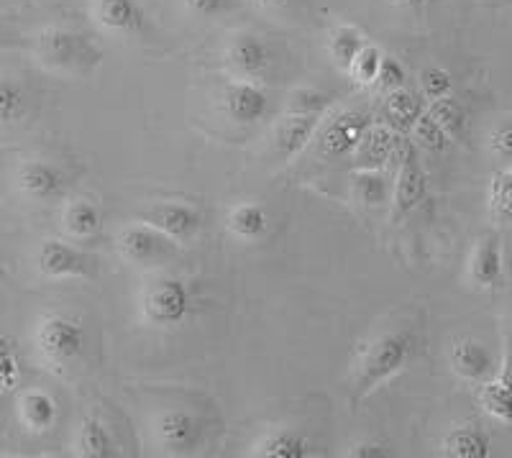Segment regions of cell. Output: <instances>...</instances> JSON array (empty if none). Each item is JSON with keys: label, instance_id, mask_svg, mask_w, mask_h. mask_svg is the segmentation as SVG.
<instances>
[{"label": "cell", "instance_id": "cell-4", "mask_svg": "<svg viewBox=\"0 0 512 458\" xmlns=\"http://www.w3.org/2000/svg\"><path fill=\"white\" fill-rule=\"evenodd\" d=\"M34 54L39 64L54 72H77L98 62V52L90 41L67 26H49L34 39Z\"/></svg>", "mask_w": 512, "mask_h": 458}, {"label": "cell", "instance_id": "cell-34", "mask_svg": "<svg viewBox=\"0 0 512 458\" xmlns=\"http://www.w3.org/2000/svg\"><path fill=\"white\" fill-rule=\"evenodd\" d=\"M420 93L423 98L431 103V100L446 98V95L454 93V80L443 67H425L420 72Z\"/></svg>", "mask_w": 512, "mask_h": 458}, {"label": "cell", "instance_id": "cell-26", "mask_svg": "<svg viewBox=\"0 0 512 458\" xmlns=\"http://www.w3.org/2000/svg\"><path fill=\"white\" fill-rule=\"evenodd\" d=\"M397 139L395 131L390 126H369L364 131L359 141V149L354 151V157L361 159V167L369 169H382V164L392 157V151H395Z\"/></svg>", "mask_w": 512, "mask_h": 458}, {"label": "cell", "instance_id": "cell-1", "mask_svg": "<svg viewBox=\"0 0 512 458\" xmlns=\"http://www.w3.org/2000/svg\"><path fill=\"white\" fill-rule=\"evenodd\" d=\"M415 351H418V338L410 328H387L367 343H361L359 354L351 361V400H364L384 382L397 377L413 361Z\"/></svg>", "mask_w": 512, "mask_h": 458}, {"label": "cell", "instance_id": "cell-30", "mask_svg": "<svg viewBox=\"0 0 512 458\" xmlns=\"http://www.w3.org/2000/svg\"><path fill=\"white\" fill-rule=\"evenodd\" d=\"M29 98L11 77H0V126H13L26 116Z\"/></svg>", "mask_w": 512, "mask_h": 458}, {"label": "cell", "instance_id": "cell-22", "mask_svg": "<svg viewBox=\"0 0 512 458\" xmlns=\"http://www.w3.org/2000/svg\"><path fill=\"white\" fill-rule=\"evenodd\" d=\"M18 418L31 433H49L57 425V402L44 389H26L18 400Z\"/></svg>", "mask_w": 512, "mask_h": 458}, {"label": "cell", "instance_id": "cell-40", "mask_svg": "<svg viewBox=\"0 0 512 458\" xmlns=\"http://www.w3.org/2000/svg\"><path fill=\"white\" fill-rule=\"evenodd\" d=\"M344 456L349 458H387L390 456V446L377 438H361V441H354L349 448H346Z\"/></svg>", "mask_w": 512, "mask_h": 458}, {"label": "cell", "instance_id": "cell-41", "mask_svg": "<svg viewBox=\"0 0 512 458\" xmlns=\"http://www.w3.org/2000/svg\"><path fill=\"white\" fill-rule=\"evenodd\" d=\"M382 3L392 8H402V11H420V8H428L436 0H382Z\"/></svg>", "mask_w": 512, "mask_h": 458}, {"label": "cell", "instance_id": "cell-14", "mask_svg": "<svg viewBox=\"0 0 512 458\" xmlns=\"http://www.w3.org/2000/svg\"><path fill=\"white\" fill-rule=\"evenodd\" d=\"M372 126V116L359 111H346L328 121L326 126L318 128L320 139L318 149L323 157L341 159V157H354V151L359 149V141L364 131Z\"/></svg>", "mask_w": 512, "mask_h": 458}, {"label": "cell", "instance_id": "cell-37", "mask_svg": "<svg viewBox=\"0 0 512 458\" xmlns=\"http://www.w3.org/2000/svg\"><path fill=\"white\" fill-rule=\"evenodd\" d=\"M331 105V95L320 93V90H313V87H303L297 90L290 98V108L287 111L292 113H315V116H323Z\"/></svg>", "mask_w": 512, "mask_h": 458}, {"label": "cell", "instance_id": "cell-35", "mask_svg": "<svg viewBox=\"0 0 512 458\" xmlns=\"http://www.w3.org/2000/svg\"><path fill=\"white\" fill-rule=\"evenodd\" d=\"M21 384V364L13 343L8 338H0V389L13 392Z\"/></svg>", "mask_w": 512, "mask_h": 458}, {"label": "cell", "instance_id": "cell-21", "mask_svg": "<svg viewBox=\"0 0 512 458\" xmlns=\"http://www.w3.org/2000/svg\"><path fill=\"white\" fill-rule=\"evenodd\" d=\"M441 453L451 458H487L492 453V438L479 423L456 425L443 438Z\"/></svg>", "mask_w": 512, "mask_h": 458}, {"label": "cell", "instance_id": "cell-7", "mask_svg": "<svg viewBox=\"0 0 512 458\" xmlns=\"http://www.w3.org/2000/svg\"><path fill=\"white\" fill-rule=\"evenodd\" d=\"M425 195H428V174L420 162V149L413 141H408L402 146L400 169H397V180L392 185V223L408 218L423 203Z\"/></svg>", "mask_w": 512, "mask_h": 458}, {"label": "cell", "instance_id": "cell-27", "mask_svg": "<svg viewBox=\"0 0 512 458\" xmlns=\"http://www.w3.org/2000/svg\"><path fill=\"white\" fill-rule=\"evenodd\" d=\"M364 47H367V36L354 24H336L328 34V57L344 72L349 70V64Z\"/></svg>", "mask_w": 512, "mask_h": 458}, {"label": "cell", "instance_id": "cell-31", "mask_svg": "<svg viewBox=\"0 0 512 458\" xmlns=\"http://www.w3.org/2000/svg\"><path fill=\"white\" fill-rule=\"evenodd\" d=\"M410 134H413V144L418 146V149L431 151V154H441V151H446L448 144H451L446 131H443V128L425 111L420 113L418 121L413 123Z\"/></svg>", "mask_w": 512, "mask_h": 458}, {"label": "cell", "instance_id": "cell-24", "mask_svg": "<svg viewBox=\"0 0 512 458\" xmlns=\"http://www.w3.org/2000/svg\"><path fill=\"white\" fill-rule=\"evenodd\" d=\"M351 192H354V200L364 208L374 210L382 208L384 203H390L392 198V187L384 177L382 169H369L359 167L354 174H351Z\"/></svg>", "mask_w": 512, "mask_h": 458}, {"label": "cell", "instance_id": "cell-13", "mask_svg": "<svg viewBox=\"0 0 512 458\" xmlns=\"http://www.w3.org/2000/svg\"><path fill=\"white\" fill-rule=\"evenodd\" d=\"M16 187L31 203H54L67 190L62 169L47 159H26L16 169Z\"/></svg>", "mask_w": 512, "mask_h": 458}, {"label": "cell", "instance_id": "cell-16", "mask_svg": "<svg viewBox=\"0 0 512 458\" xmlns=\"http://www.w3.org/2000/svg\"><path fill=\"white\" fill-rule=\"evenodd\" d=\"M448 364H451L456 377L466 379V382L482 384L495 374V356H492V351L472 336L456 338L451 343Z\"/></svg>", "mask_w": 512, "mask_h": 458}, {"label": "cell", "instance_id": "cell-38", "mask_svg": "<svg viewBox=\"0 0 512 458\" xmlns=\"http://www.w3.org/2000/svg\"><path fill=\"white\" fill-rule=\"evenodd\" d=\"M182 3H185L190 16L203 18V21L226 16L233 6V0H182Z\"/></svg>", "mask_w": 512, "mask_h": 458}, {"label": "cell", "instance_id": "cell-44", "mask_svg": "<svg viewBox=\"0 0 512 458\" xmlns=\"http://www.w3.org/2000/svg\"><path fill=\"white\" fill-rule=\"evenodd\" d=\"M6 277V269H3V264H0V279Z\"/></svg>", "mask_w": 512, "mask_h": 458}, {"label": "cell", "instance_id": "cell-11", "mask_svg": "<svg viewBox=\"0 0 512 458\" xmlns=\"http://www.w3.org/2000/svg\"><path fill=\"white\" fill-rule=\"evenodd\" d=\"M272 100L267 90L254 80H239L233 77L221 90V111L239 126H254L269 116Z\"/></svg>", "mask_w": 512, "mask_h": 458}, {"label": "cell", "instance_id": "cell-33", "mask_svg": "<svg viewBox=\"0 0 512 458\" xmlns=\"http://www.w3.org/2000/svg\"><path fill=\"white\" fill-rule=\"evenodd\" d=\"M489 210L497 221L512 223V169L497 174L489 185Z\"/></svg>", "mask_w": 512, "mask_h": 458}, {"label": "cell", "instance_id": "cell-42", "mask_svg": "<svg viewBox=\"0 0 512 458\" xmlns=\"http://www.w3.org/2000/svg\"><path fill=\"white\" fill-rule=\"evenodd\" d=\"M259 11H267V13H277V11H285L290 8L295 0H251Z\"/></svg>", "mask_w": 512, "mask_h": 458}, {"label": "cell", "instance_id": "cell-9", "mask_svg": "<svg viewBox=\"0 0 512 458\" xmlns=\"http://www.w3.org/2000/svg\"><path fill=\"white\" fill-rule=\"evenodd\" d=\"M203 420L185 407H169L157 415L154 438L169 456H187L203 443Z\"/></svg>", "mask_w": 512, "mask_h": 458}, {"label": "cell", "instance_id": "cell-23", "mask_svg": "<svg viewBox=\"0 0 512 458\" xmlns=\"http://www.w3.org/2000/svg\"><path fill=\"white\" fill-rule=\"evenodd\" d=\"M62 228L64 233L75 241H90L103 228V215H100L98 205L93 200L77 198L67 203L62 213Z\"/></svg>", "mask_w": 512, "mask_h": 458}, {"label": "cell", "instance_id": "cell-28", "mask_svg": "<svg viewBox=\"0 0 512 458\" xmlns=\"http://www.w3.org/2000/svg\"><path fill=\"white\" fill-rule=\"evenodd\" d=\"M420 113H423V100L405 87H400L395 93H387V98H384V118L390 121L392 128H413Z\"/></svg>", "mask_w": 512, "mask_h": 458}, {"label": "cell", "instance_id": "cell-18", "mask_svg": "<svg viewBox=\"0 0 512 458\" xmlns=\"http://www.w3.org/2000/svg\"><path fill=\"white\" fill-rule=\"evenodd\" d=\"M313 453L308 435L295 428H269L264 430L251 446V456L256 458H308Z\"/></svg>", "mask_w": 512, "mask_h": 458}, {"label": "cell", "instance_id": "cell-12", "mask_svg": "<svg viewBox=\"0 0 512 458\" xmlns=\"http://www.w3.org/2000/svg\"><path fill=\"white\" fill-rule=\"evenodd\" d=\"M139 221L149 223L177 244H190L203 231V213L190 203H157L141 213Z\"/></svg>", "mask_w": 512, "mask_h": 458}, {"label": "cell", "instance_id": "cell-39", "mask_svg": "<svg viewBox=\"0 0 512 458\" xmlns=\"http://www.w3.org/2000/svg\"><path fill=\"white\" fill-rule=\"evenodd\" d=\"M489 149L500 162L512 164V118L510 121H502L500 126H495V131L489 134Z\"/></svg>", "mask_w": 512, "mask_h": 458}, {"label": "cell", "instance_id": "cell-17", "mask_svg": "<svg viewBox=\"0 0 512 458\" xmlns=\"http://www.w3.org/2000/svg\"><path fill=\"white\" fill-rule=\"evenodd\" d=\"M320 118L323 116H315V113L287 111V116L282 118L277 131H274V154L282 164L292 162L313 141L320 128Z\"/></svg>", "mask_w": 512, "mask_h": 458}, {"label": "cell", "instance_id": "cell-2", "mask_svg": "<svg viewBox=\"0 0 512 458\" xmlns=\"http://www.w3.org/2000/svg\"><path fill=\"white\" fill-rule=\"evenodd\" d=\"M192 313H195V292L182 277L164 274L152 279L141 292V315L159 331L180 328L192 318Z\"/></svg>", "mask_w": 512, "mask_h": 458}, {"label": "cell", "instance_id": "cell-20", "mask_svg": "<svg viewBox=\"0 0 512 458\" xmlns=\"http://www.w3.org/2000/svg\"><path fill=\"white\" fill-rule=\"evenodd\" d=\"M226 231L241 244H256L269 231V213L256 200H241L226 213Z\"/></svg>", "mask_w": 512, "mask_h": 458}, {"label": "cell", "instance_id": "cell-3", "mask_svg": "<svg viewBox=\"0 0 512 458\" xmlns=\"http://www.w3.org/2000/svg\"><path fill=\"white\" fill-rule=\"evenodd\" d=\"M36 351L52 369L72 366L85 351V325L67 313H49L36 325Z\"/></svg>", "mask_w": 512, "mask_h": 458}, {"label": "cell", "instance_id": "cell-25", "mask_svg": "<svg viewBox=\"0 0 512 458\" xmlns=\"http://www.w3.org/2000/svg\"><path fill=\"white\" fill-rule=\"evenodd\" d=\"M77 453L82 458H113L118 453L111 430L98 415L82 418L77 430Z\"/></svg>", "mask_w": 512, "mask_h": 458}, {"label": "cell", "instance_id": "cell-32", "mask_svg": "<svg viewBox=\"0 0 512 458\" xmlns=\"http://www.w3.org/2000/svg\"><path fill=\"white\" fill-rule=\"evenodd\" d=\"M382 59H384L382 49H379L377 44H372V41H367V47L361 49V52L356 54L354 62L349 64L346 75H349L356 85H364V87L374 85V80H377L379 75V67H382Z\"/></svg>", "mask_w": 512, "mask_h": 458}, {"label": "cell", "instance_id": "cell-10", "mask_svg": "<svg viewBox=\"0 0 512 458\" xmlns=\"http://www.w3.org/2000/svg\"><path fill=\"white\" fill-rule=\"evenodd\" d=\"M226 67L239 80H264L274 67V54L262 36L236 31L226 44Z\"/></svg>", "mask_w": 512, "mask_h": 458}, {"label": "cell", "instance_id": "cell-15", "mask_svg": "<svg viewBox=\"0 0 512 458\" xmlns=\"http://www.w3.org/2000/svg\"><path fill=\"white\" fill-rule=\"evenodd\" d=\"M505 267H502V244L497 233H484L477 238L469 264H466V279L474 290H495L502 285Z\"/></svg>", "mask_w": 512, "mask_h": 458}, {"label": "cell", "instance_id": "cell-29", "mask_svg": "<svg viewBox=\"0 0 512 458\" xmlns=\"http://www.w3.org/2000/svg\"><path fill=\"white\" fill-rule=\"evenodd\" d=\"M425 113H428V116H431L433 121L443 128V131H446L448 139L451 141L459 139L461 131H464V126H466V113L454 95L431 100V103H428V111Z\"/></svg>", "mask_w": 512, "mask_h": 458}, {"label": "cell", "instance_id": "cell-6", "mask_svg": "<svg viewBox=\"0 0 512 458\" xmlns=\"http://www.w3.org/2000/svg\"><path fill=\"white\" fill-rule=\"evenodd\" d=\"M36 269L47 279H90L98 274V261L59 238H44L34 254Z\"/></svg>", "mask_w": 512, "mask_h": 458}, {"label": "cell", "instance_id": "cell-8", "mask_svg": "<svg viewBox=\"0 0 512 458\" xmlns=\"http://www.w3.org/2000/svg\"><path fill=\"white\" fill-rule=\"evenodd\" d=\"M88 11L95 29L116 39H134L149 29L141 0H90Z\"/></svg>", "mask_w": 512, "mask_h": 458}, {"label": "cell", "instance_id": "cell-5", "mask_svg": "<svg viewBox=\"0 0 512 458\" xmlns=\"http://www.w3.org/2000/svg\"><path fill=\"white\" fill-rule=\"evenodd\" d=\"M116 246L123 259L136 267H164L177 259V241L144 221L123 226Z\"/></svg>", "mask_w": 512, "mask_h": 458}, {"label": "cell", "instance_id": "cell-36", "mask_svg": "<svg viewBox=\"0 0 512 458\" xmlns=\"http://www.w3.org/2000/svg\"><path fill=\"white\" fill-rule=\"evenodd\" d=\"M405 82H408V72H405V67H402L400 59L390 57V54H384L382 67H379V75H377V80H374V87H379V90L387 95V93H395V90H400V87H405Z\"/></svg>", "mask_w": 512, "mask_h": 458}, {"label": "cell", "instance_id": "cell-19", "mask_svg": "<svg viewBox=\"0 0 512 458\" xmlns=\"http://www.w3.org/2000/svg\"><path fill=\"white\" fill-rule=\"evenodd\" d=\"M479 402H482V407L492 418L502 420V423H512V338L505 351V361H502L500 372L495 377H489L487 382H482Z\"/></svg>", "mask_w": 512, "mask_h": 458}, {"label": "cell", "instance_id": "cell-43", "mask_svg": "<svg viewBox=\"0 0 512 458\" xmlns=\"http://www.w3.org/2000/svg\"><path fill=\"white\" fill-rule=\"evenodd\" d=\"M3 36H6V21L0 16V41H3Z\"/></svg>", "mask_w": 512, "mask_h": 458}]
</instances>
